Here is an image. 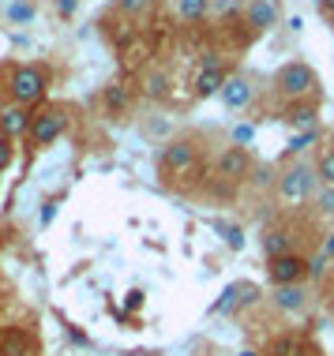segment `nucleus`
<instances>
[{
    "label": "nucleus",
    "mask_w": 334,
    "mask_h": 356,
    "mask_svg": "<svg viewBox=\"0 0 334 356\" xmlns=\"http://www.w3.org/2000/svg\"><path fill=\"white\" fill-rule=\"evenodd\" d=\"M327 23H331V26H334V15H331V19H327Z\"/></svg>",
    "instance_id": "nucleus-32"
},
{
    "label": "nucleus",
    "mask_w": 334,
    "mask_h": 356,
    "mask_svg": "<svg viewBox=\"0 0 334 356\" xmlns=\"http://www.w3.org/2000/svg\"><path fill=\"white\" fill-rule=\"evenodd\" d=\"M267 300H271V307L282 315H301L304 307L312 304V289H308V282L304 285H274L271 293H267Z\"/></svg>",
    "instance_id": "nucleus-9"
},
{
    "label": "nucleus",
    "mask_w": 334,
    "mask_h": 356,
    "mask_svg": "<svg viewBox=\"0 0 334 356\" xmlns=\"http://www.w3.org/2000/svg\"><path fill=\"white\" fill-rule=\"evenodd\" d=\"M222 233H225V244L233 248V252H241V248H244V229L241 225H222Z\"/></svg>",
    "instance_id": "nucleus-25"
},
{
    "label": "nucleus",
    "mask_w": 334,
    "mask_h": 356,
    "mask_svg": "<svg viewBox=\"0 0 334 356\" xmlns=\"http://www.w3.org/2000/svg\"><path fill=\"white\" fill-rule=\"evenodd\" d=\"M102 102H106V109L113 113V117H120V113H128L132 94H128V86H124V83H109L106 90H102Z\"/></svg>",
    "instance_id": "nucleus-17"
},
{
    "label": "nucleus",
    "mask_w": 334,
    "mask_h": 356,
    "mask_svg": "<svg viewBox=\"0 0 334 356\" xmlns=\"http://www.w3.org/2000/svg\"><path fill=\"white\" fill-rule=\"evenodd\" d=\"M304 229H308V221H293V218H278V221H271V225L263 229V236H260V244H263V255L267 259H278V255H289V252H308L304 248Z\"/></svg>",
    "instance_id": "nucleus-5"
},
{
    "label": "nucleus",
    "mask_w": 334,
    "mask_h": 356,
    "mask_svg": "<svg viewBox=\"0 0 334 356\" xmlns=\"http://www.w3.org/2000/svg\"><path fill=\"white\" fill-rule=\"evenodd\" d=\"M274 98L285 105H297V102H316L319 94V75L308 60H285L271 79Z\"/></svg>",
    "instance_id": "nucleus-1"
},
{
    "label": "nucleus",
    "mask_w": 334,
    "mask_h": 356,
    "mask_svg": "<svg viewBox=\"0 0 334 356\" xmlns=\"http://www.w3.org/2000/svg\"><path fill=\"white\" fill-rule=\"evenodd\" d=\"M143 304V293H139V289H136V293H128V307H139Z\"/></svg>",
    "instance_id": "nucleus-31"
},
{
    "label": "nucleus",
    "mask_w": 334,
    "mask_h": 356,
    "mask_svg": "<svg viewBox=\"0 0 334 356\" xmlns=\"http://www.w3.org/2000/svg\"><path fill=\"white\" fill-rule=\"evenodd\" d=\"M218 98H222V105L229 113H248L252 102H255V83L248 79V75H229Z\"/></svg>",
    "instance_id": "nucleus-10"
},
{
    "label": "nucleus",
    "mask_w": 334,
    "mask_h": 356,
    "mask_svg": "<svg viewBox=\"0 0 334 356\" xmlns=\"http://www.w3.org/2000/svg\"><path fill=\"white\" fill-rule=\"evenodd\" d=\"M8 165H12V139L0 136V172H4Z\"/></svg>",
    "instance_id": "nucleus-27"
},
{
    "label": "nucleus",
    "mask_w": 334,
    "mask_h": 356,
    "mask_svg": "<svg viewBox=\"0 0 334 356\" xmlns=\"http://www.w3.org/2000/svg\"><path fill=\"white\" fill-rule=\"evenodd\" d=\"M312 203H316L319 214H334V188H331V184H323V188L316 191V199H312Z\"/></svg>",
    "instance_id": "nucleus-24"
},
{
    "label": "nucleus",
    "mask_w": 334,
    "mask_h": 356,
    "mask_svg": "<svg viewBox=\"0 0 334 356\" xmlns=\"http://www.w3.org/2000/svg\"><path fill=\"white\" fill-rule=\"evenodd\" d=\"M34 15H38L34 0H12V4H8V23H12V26L34 23Z\"/></svg>",
    "instance_id": "nucleus-20"
},
{
    "label": "nucleus",
    "mask_w": 334,
    "mask_h": 356,
    "mask_svg": "<svg viewBox=\"0 0 334 356\" xmlns=\"http://www.w3.org/2000/svg\"><path fill=\"white\" fill-rule=\"evenodd\" d=\"M143 94L154 102H166L169 98V75L166 72H150L147 79H143Z\"/></svg>",
    "instance_id": "nucleus-21"
},
{
    "label": "nucleus",
    "mask_w": 334,
    "mask_h": 356,
    "mask_svg": "<svg viewBox=\"0 0 334 356\" xmlns=\"http://www.w3.org/2000/svg\"><path fill=\"white\" fill-rule=\"evenodd\" d=\"M158 172L169 188H180V180L199 172V136H177L158 154Z\"/></svg>",
    "instance_id": "nucleus-2"
},
{
    "label": "nucleus",
    "mask_w": 334,
    "mask_h": 356,
    "mask_svg": "<svg viewBox=\"0 0 334 356\" xmlns=\"http://www.w3.org/2000/svg\"><path fill=\"white\" fill-rule=\"evenodd\" d=\"M31 120H34V109H26V105H8L4 113H0V136L4 139H19L31 131Z\"/></svg>",
    "instance_id": "nucleus-14"
},
{
    "label": "nucleus",
    "mask_w": 334,
    "mask_h": 356,
    "mask_svg": "<svg viewBox=\"0 0 334 356\" xmlns=\"http://www.w3.org/2000/svg\"><path fill=\"white\" fill-rule=\"evenodd\" d=\"M278 199L285 207H304L316 199V191L323 188L319 184V172H316V161H289V165L278 169Z\"/></svg>",
    "instance_id": "nucleus-3"
},
{
    "label": "nucleus",
    "mask_w": 334,
    "mask_h": 356,
    "mask_svg": "<svg viewBox=\"0 0 334 356\" xmlns=\"http://www.w3.org/2000/svg\"><path fill=\"white\" fill-rule=\"evenodd\" d=\"M0 113H4V109H0Z\"/></svg>",
    "instance_id": "nucleus-33"
},
{
    "label": "nucleus",
    "mask_w": 334,
    "mask_h": 356,
    "mask_svg": "<svg viewBox=\"0 0 334 356\" xmlns=\"http://www.w3.org/2000/svg\"><path fill=\"white\" fill-rule=\"evenodd\" d=\"M0 356H38V338L26 326H4L0 330Z\"/></svg>",
    "instance_id": "nucleus-12"
},
{
    "label": "nucleus",
    "mask_w": 334,
    "mask_h": 356,
    "mask_svg": "<svg viewBox=\"0 0 334 356\" xmlns=\"http://www.w3.org/2000/svg\"><path fill=\"white\" fill-rule=\"evenodd\" d=\"M267 282L274 285H304L308 282V252H289L278 259H267Z\"/></svg>",
    "instance_id": "nucleus-8"
},
{
    "label": "nucleus",
    "mask_w": 334,
    "mask_h": 356,
    "mask_svg": "<svg viewBox=\"0 0 334 356\" xmlns=\"http://www.w3.org/2000/svg\"><path fill=\"white\" fill-rule=\"evenodd\" d=\"M8 98L12 105H26V109H34V105L45 102V90H49V72L42 68V64H15L12 72H8Z\"/></svg>",
    "instance_id": "nucleus-4"
},
{
    "label": "nucleus",
    "mask_w": 334,
    "mask_h": 356,
    "mask_svg": "<svg viewBox=\"0 0 334 356\" xmlns=\"http://www.w3.org/2000/svg\"><path fill=\"white\" fill-rule=\"evenodd\" d=\"M252 169H255V158H252V150L248 147H237V143H229V147L218 150V158H214V177L222 180V184H244L248 177H252Z\"/></svg>",
    "instance_id": "nucleus-7"
},
{
    "label": "nucleus",
    "mask_w": 334,
    "mask_h": 356,
    "mask_svg": "<svg viewBox=\"0 0 334 356\" xmlns=\"http://www.w3.org/2000/svg\"><path fill=\"white\" fill-rule=\"evenodd\" d=\"M113 8L128 19H143L147 12H154V0H113Z\"/></svg>",
    "instance_id": "nucleus-23"
},
{
    "label": "nucleus",
    "mask_w": 334,
    "mask_h": 356,
    "mask_svg": "<svg viewBox=\"0 0 334 356\" xmlns=\"http://www.w3.org/2000/svg\"><path fill=\"white\" fill-rule=\"evenodd\" d=\"M252 139H255V128H252V124H237V128H233V143H237V147H248Z\"/></svg>",
    "instance_id": "nucleus-26"
},
{
    "label": "nucleus",
    "mask_w": 334,
    "mask_h": 356,
    "mask_svg": "<svg viewBox=\"0 0 334 356\" xmlns=\"http://www.w3.org/2000/svg\"><path fill=\"white\" fill-rule=\"evenodd\" d=\"M68 105H42V109L34 113L31 120V131H26V139H31L34 150H45L53 147L56 139H64V131H68Z\"/></svg>",
    "instance_id": "nucleus-6"
},
{
    "label": "nucleus",
    "mask_w": 334,
    "mask_h": 356,
    "mask_svg": "<svg viewBox=\"0 0 334 356\" xmlns=\"http://www.w3.org/2000/svg\"><path fill=\"white\" fill-rule=\"evenodd\" d=\"M255 293H260V289H255V285H248V282H241V285H229L225 293H222V300H214V307H211V312H214V315H222V312H233L237 304H248Z\"/></svg>",
    "instance_id": "nucleus-15"
},
{
    "label": "nucleus",
    "mask_w": 334,
    "mask_h": 356,
    "mask_svg": "<svg viewBox=\"0 0 334 356\" xmlns=\"http://www.w3.org/2000/svg\"><path fill=\"white\" fill-rule=\"evenodd\" d=\"M229 79V72L222 68L218 56H207V64L196 75V98H211V94H222V86Z\"/></svg>",
    "instance_id": "nucleus-13"
},
{
    "label": "nucleus",
    "mask_w": 334,
    "mask_h": 356,
    "mask_svg": "<svg viewBox=\"0 0 334 356\" xmlns=\"http://www.w3.org/2000/svg\"><path fill=\"white\" fill-rule=\"evenodd\" d=\"M56 12H61L64 19H68V15L75 12V0H56Z\"/></svg>",
    "instance_id": "nucleus-29"
},
{
    "label": "nucleus",
    "mask_w": 334,
    "mask_h": 356,
    "mask_svg": "<svg viewBox=\"0 0 334 356\" xmlns=\"http://www.w3.org/2000/svg\"><path fill=\"white\" fill-rule=\"evenodd\" d=\"M211 12H214V0H177V15L184 23H199V19H207Z\"/></svg>",
    "instance_id": "nucleus-18"
},
{
    "label": "nucleus",
    "mask_w": 334,
    "mask_h": 356,
    "mask_svg": "<svg viewBox=\"0 0 334 356\" xmlns=\"http://www.w3.org/2000/svg\"><path fill=\"white\" fill-rule=\"evenodd\" d=\"M323 255H327V259H331V263H334V233H331L327 240H323Z\"/></svg>",
    "instance_id": "nucleus-30"
},
{
    "label": "nucleus",
    "mask_w": 334,
    "mask_h": 356,
    "mask_svg": "<svg viewBox=\"0 0 334 356\" xmlns=\"http://www.w3.org/2000/svg\"><path fill=\"white\" fill-rule=\"evenodd\" d=\"M319 139H323L319 128H304V131H297V136L285 143V154H289V158H297V154H304V150L312 147V143H319Z\"/></svg>",
    "instance_id": "nucleus-22"
},
{
    "label": "nucleus",
    "mask_w": 334,
    "mask_h": 356,
    "mask_svg": "<svg viewBox=\"0 0 334 356\" xmlns=\"http://www.w3.org/2000/svg\"><path fill=\"white\" fill-rule=\"evenodd\" d=\"M312 161H316L319 184H331V188H334V139H331V143H323V147H319V154H316Z\"/></svg>",
    "instance_id": "nucleus-19"
},
{
    "label": "nucleus",
    "mask_w": 334,
    "mask_h": 356,
    "mask_svg": "<svg viewBox=\"0 0 334 356\" xmlns=\"http://www.w3.org/2000/svg\"><path fill=\"white\" fill-rule=\"evenodd\" d=\"M316 8H319V15H323V19H331V15H334V0H316Z\"/></svg>",
    "instance_id": "nucleus-28"
},
{
    "label": "nucleus",
    "mask_w": 334,
    "mask_h": 356,
    "mask_svg": "<svg viewBox=\"0 0 334 356\" xmlns=\"http://www.w3.org/2000/svg\"><path fill=\"white\" fill-rule=\"evenodd\" d=\"M241 15H244V26L252 34H267L278 26V4L274 0H244Z\"/></svg>",
    "instance_id": "nucleus-11"
},
{
    "label": "nucleus",
    "mask_w": 334,
    "mask_h": 356,
    "mask_svg": "<svg viewBox=\"0 0 334 356\" xmlns=\"http://www.w3.org/2000/svg\"><path fill=\"white\" fill-rule=\"evenodd\" d=\"M285 120L293 124L297 131H304V128H319V109H316V102H297V105H289L285 109Z\"/></svg>",
    "instance_id": "nucleus-16"
}]
</instances>
